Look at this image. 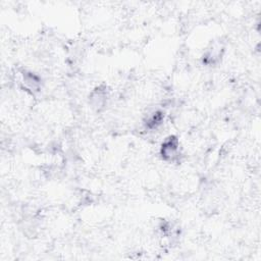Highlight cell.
<instances>
[{
    "instance_id": "1",
    "label": "cell",
    "mask_w": 261,
    "mask_h": 261,
    "mask_svg": "<svg viewBox=\"0 0 261 261\" xmlns=\"http://www.w3.org/2000/svg\"><path fill=\"white\" fill-rule=\"evenodd\" d=\"M160 155L166 162H175L178 160L180 156L179 141L173 136L165 139L160 148Z\"/></svg>"
},
{
    "instance_id": "2",
    "label": "cell",
    "mask_w": 261,
    "mask_h": 261,
    "mask_svg": "<svg viewBox=\"0 0 261 261\" xmlns=\"http://www.w3.org/2000/svg\"><path fill=\"white\" fill-rule=\"evenodd\" d=\"M20 84L25 91H29L32 94L41 90V79L32 71H22Z\"/></svg>"
},
{
    "instance_id": "3",
    "label": "cell",
    "mask_w": 261,
    "mask_h": 261,
    "mask_svg": "<svg viewBox=\"0 0 261 261\" xmlns=\"http://www.w3.org/2000/svg\"><path fill=\"white\" fill-rule=\"evenodd\" d=\"M107 98H108L107 90L105 88L102 89L101 87H99V88H96L92 92L89 101H90V104L92 105V107L98 111V110L104 108V106L107 103Z\"/></svg>"
}]
</instances>
